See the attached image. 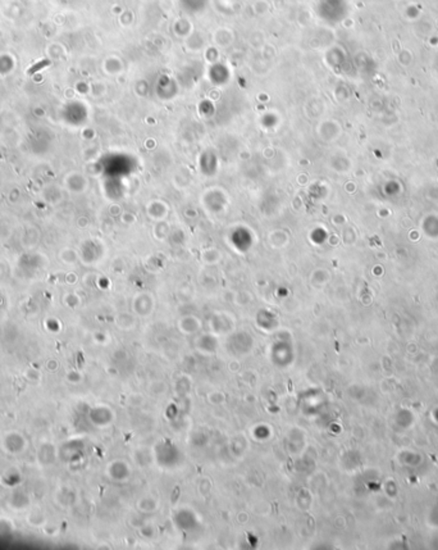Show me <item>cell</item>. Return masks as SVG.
<instances>
[{
    "label": "cell",
    "mask_w": 438,
    "mask_h": 550,
    "mask_svg": "<svg viewBox=\"0 0 438 550\" xmlns=\"http://www.w3.org/2000/svg\"><path fill=\"white\" fill-rule=\"evenodd\" d=\"M3 446L5 451H8V454H19L25 450L26 440L18 432H9L4 438Z\"/></svg>",
    "instance_id": "6da1fadb"
},
{
    "label": "cell",
    "mask_w": 438,
    "mask_h": 550,
    "mask_svg": "<svg viewBox=\"0 0 438 550\" xmlns=\"http://www.w3.org/2000/svg\"><path fill=\"white\" fill-rule=\"evenodd\" d=\"M49 63H50V62H49V61H41V62H38V63L36 64V66H34V67H32L31 70L29 71V73H34V72H36V71H37V70H41L42 67H45V66H48Z\"/></svg>",
    "instance_id": "7a4b0ae2"
}]
</instances>
